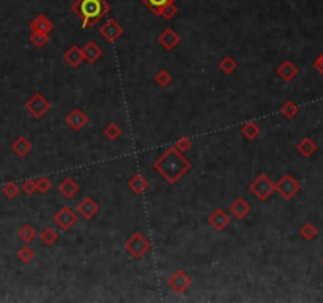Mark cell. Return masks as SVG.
I'll return each instance as SVG.
<instances>
[{
    "label": "cell",
    "mask_w": 323,
    "mask_h": 303,
    "mask_svg": "<svg viewBox=\"0 0 323 303\" xmlns=\"http://www.w3.org/2000/svg\"><path fill=\"white\" fill-rule=\"evenodd\" d=\"M191 167H193V163L173 146L164 150V153L153 163V169L170 185L177 183Z\"/></svg>",
    "instance_id": "cell-1"
},
{
    "label": "cell",
    "mask_w": 323,
    "mask_h": 303,
    "mask_svg": "<svg viewBox=\"0 0 323 303\" xmlns=\"http://www.w3.org/2000/svg\"><path fill=\"white\" fill-rule=\"evenodd\" d=\"M71 11L81 19L82 28H90L111 11V5L106 0H75Z\"/></svg>",
    "instance_id": "cell-2"
},
{
    "label": "cell",
    "mask_w": 323,
    "mask_h": 303,
    "mask_svg": "<svg viewBox=\"0 0 323 303\" xmlns=\"http://www.w3.org/2000/svg\"><path fill=\"white\" fill-rule=\"evenodd\" d=\"M125 250L131 254V257H134L136 261H139V259H142L152 250V242L137 230V232H134L125 242Z\"/></svg>",
    "instance_id": "cell-3"
},
{
    "label": "cell",
    "mask_w": 323,
    "mask_h": 303,
    "mask_svg": "<svg viewBox=\"0 0 323 303\" xmlns=\"http://www.w3.org/2000/svg\"><path fill=\"white\" fill-rule=\"evenodd\" d=\"M25 109H27V112L30 114L33 119L40 120V119H43L51 111V101L45 95H43V93L37 92V93H33L30 98L27 99Z\"/></svg>",
    "instance_id": "cell-4"
},
{
    "label": "cell",
    "mask_w": 323,
    "mask_h": 303,
    "mask_svg": "<svg viewBox=\"0 0 323 303\" xmlns=\"http://www.w3.org/2000/svg\"><path fill=\"white\" fill-rule=\"evenodd\" d=\"M249 191H251L260 202H265L273 193H274V183L267 174L257 176L253 183L249 185Z\"/></svg>",
    "instance_id": "cell-5"
},
{
    "label": "cell",
    "mask_w": 323,
    "mask_h": 303,
    "mask_svg": "<svg viewBox=\"0 0 323 303\" xmlns=\"http://www.w3.org/2000/svg\"><path fill=\"white\" fill-rule=\"evenodd\" d=\"M301 190L300 182L293 177L292 174H284L277 183H274V191H277V194L281 196L285 200H290L295 197Z\"/></svg>",
    "instance_id": "cell-6"
},
{
    "label": "cell",
    "mask_w": 323,
    "mask_h": 303,
    "mask_svg": "<svg viewBox=\"0 0 323 303\" xmlns=\"http://www.w3.org/2000/svg\"><path fill=\"white\" fill-rule=\"evenodd\" d=\"M78 220H79L78 213H76L75 210H73V209H69L68 206L62 207V209H58V210L55 212V215L52 216L54 224H55L58 229H62V230H69L73 226H75V224L78 223Z\"/></svg>",
    "instance_id": "cell-7"
},
{
    "label": "cell",
    "mask_w": 323,
    "mask_h": 303,
    "mask_svg": "<svg viewBox=\"0 0 323 303\" xmlns=\"http://www.w3.org/2000/svg\"><path fill=\"white\" fill-rule=\"evenodd\" d=\"M167 286L175 294H185L193 286V277L185 270H175L173 275L167 280Z\"/></svg>",
    "instance_id": "cell-8"
},
{
    "label": "cell",
    "mask_w": 323,
    "mask_h": 303,
    "mask_svg": "<svg viewBox=\"0 0 323 303\" xmlns=\"http://www.w3.org/2000/svg\"><path fill=\"white\" fill-rule=\"evenodd\" d=\"M99 33H101V37L104 38L107 43H115L117 40H119L123 35V27L119 22H117L114 18H109V19H106L104 22L101 24Z\"/></svg>",
    "instance_id": "cell-9"
},
{
    "label": "cell",
    "mask_w": 323,
    "mask_h": 303,
    "mask_svg": "<svg viewBox=\"0 0 323 303\" xmlns=\"http://www.w3.org/2000/svg\"><path fill=\"white\" fill-rule=\"evenodd\" d=\"M230 221H232L230 213H229L226 209H223V207H218V209L213 210L211 215L208 216V224H210L214 230H218V232H221V230H224V229L230 224Z\"/></svg>",
    "instance_id": "cell-10"
},
{
    "label": "cell",
    "mask_w": 323,
    "mask_h": 303,
    "mask_svg": "<svg viewBox=\"0 0 323 303\" xmlns=\"http://www.w3.org/2000/svg\"><path fill=\"white\" fill-rule=\"evenodd\" d=\"M98 212H99V206L92 196H85L78 204V215L87 221L95 218V216L98 215Z\"/></svg>",
    "instance_id": "cell-11"
},
{
    "label": "cell",
    "mask_w": 323,
    "mask_h": 303,
    "mask_svg": "<svg viewBox=\"0 0 323 303\" xmlns=\"http://www.w3.org/2000/svg\"><path fill=\"white\" fill-rule=\"evenodd\" d=\"M65 123L73 129V131H81V129L89 123V117L81 108H75L65 115Z\"/></svg>",
    "instance_id": "cell-12"
},
{
    "label": "cell",
    "mask_w": 323,
    "mask_h": 303,
    "mask_svg": "<svg viewBox=\"0 0 323 303\" xmlns=\"http://www.w3.org/2000/svg\"><path fill=\"white\" fill-rule=\"evenodd\" d=\"M180 41H182L180 35H178L177 32H175L173 28H170V27L164 28V30L158 35V43H159V45L163 46L166 51H173L175 48H177V46L180 45Z\"/></svg>",
    "instance_id": "cell-13"
},
{
    "label": "cell",
    "mask_w": 323,
    "mask_h": 303,
    "mask_svg": "<svg viewBox=\"0 0 323 303\" xmlns=\"http://www.w3.org/2000/svg\"><path fill=\"white\" fill-rule=\"evenodd\" d=\"M63 60L66 62V65L69 68H79L85 62L84 54H82V48H79L78 45L69 46L68 51L63 54Z\"/></svg>",
    "instance_id": "cell-14"
},
{
    "label": "cell",
    "mask_w": 323,
    "mask_h": 303,
    "mask_svg": "<svg viewBox=\"0 0 323 303\" xmlns=\"http://www.w3.org/2000/svg\"><path fill=\"white\" fill-rule=\"evenodd\" d=\"M28 28H30L32 32H41V33H51L54 30V22L46 16V14L40 13L38 16L28 24Z\"/></svg>",
    "instance_id": "cell-15"
},
{
    "label": "cell",
    "mask_w": 323,
    "mask_h": 303,
    "mask_svg": "<svg viewBox=\"0 0 323 303\" xmlns=\"http://www.w3.org/2000/svg\"><path fill=\"white\" fill-rule=\"evenodd\" d=\"M298 73H300V71H298L297 65L293 62H290V60H284L276 70V75L281 78L284 82H292L293 79L298 76Z\"/></svg>",
    "instance_id": "cell-16"
},
{
    "label": "cell",
    "mask_w": 323,
    "mask_h": 303,
    "mask_svg": "<svg viewBox=\"0 0 323 303\" xmlns=\"http://www.w3.org/2000/svg\"><path fill=\"white\" fill-rule=\"evenodd\" d=\"M229 213H230V216H233V218L243 220V218H246L249 213H251V206H249L243 197H238L230 204Z\"/></svg>",
    "instance_id": "cell-17"
},
{
    "label": "cell",
    "mask_w": 323,
    "mask_h": 303,
    "mask_svg": "<svg viewBox=\"0 0 323 303\" xmlns=\"http://www.w3.org/2000/svg\"><path fill=\"white\" fill-rule=\"evenodd\" d=\"M58 191H60V194L65 197V199H73L75 197L79 191H81V186H79V183L73 179V177H66V179H63L60 183H58Z\"/></svg>",
    "instance_id": "cell-18"
},
{
    "label": "cell",
    "mask_w": 323,
    "mask_h": 303,
    "mask_svg": "<svg viewBox=\"0 0 323 303\" xmlns=\"http://www.w3.org/2000/svg\"><path fill=\"white\" fill-rule=\"evenodd\" d=\"M32 149H33L32 142L28 141L25 136H18L16 139L13 141V144H11V152L16 155V156H19V158L27 156L28 153L32 152Z\"/></svg>",
    "instance_id": "cell-19"
},
{
    "label": "cell",
    "mask_w": 323,
    "mask_h": 303,
    "mask_svg": "<svg viewBox=\"0 0 323 303\" xmlns=\"http://www.w3.org/2000/svg\"><path fill=\"white\" fill-rule=\"evenodd\" d=\"M82 54H84L85 62H89V63H95L98 59H101V55H102V49L96 45L95 41H89V43H85V46L82 48Z\"/></svg>",
    "instance_id": "cell-20"
},
{
    "label": "cell",
    "mask_w": 323,
    "mask_h": 303,
    "mask_svg": "<svg viewBox=\"0 0 323 303\" xmlns=\"http://www.w3.org/2000/svg\"><path fill=\"white\" fill-rule=\"evenodd\" d=\"M128 188L136 196H140L147 191V188H149V180L140 174H136L128 180Z\"/></svg>",
    "instance_id": "cell-21"
},
{
    "label": "cell",
    "mask_w": 323,
    "mask_h": 303,
    "mask_svg": "<svg viewBox=\"0 0 323 303\" xmlns=\"http://www.w3.org/2000/svg\"><path fill=\"white\" fill-rule=\"evenodd\" d=\"M297 152L301 153L303 156L309 158L317 152V144L311 139V138H303L298 144H297Z\"/></svg>",
    "instance_id": "cell-22"
},
{
    "label": "cell",
    "mask_w": 323,
    "mask_h": 303,
    "mask_svg": "<svg viewBox=\"0 0 323 303\" xmlns=\"http://www.w3.org/2000/svg\"><path fill=\"white\" fill-rule=\"evenodd\" d=\"M37 235H38V232H37V229L32 226V224H24V226H21L19 227V230H18V237H19V240L21 242H24L25 245H28V243H32L35 239H37Z\"/></svg>",
    "instance_id": "cell-23"
},
{
    "label": "cell",
    "mask_w": 323,
    "mask_h": 303,
    "mask_svg": "<svg viewBox=\"0 0 323 303\" xmlns=\"http://www.w3.org/2000/svg\"><path fill=\"white\" fill-rule=\"evenodd\" d=\"M240 131H241V136L247 141H254L259 138L260 134V126L256 123V122H246L241 128H240Z\"/></svg>",
    "instance_id": "cell-24"
},
{
    "label": "cell",
    "mask_w": 323,
    "mask_h": 303,
    "mask_svg": "<svg viewBox=\"0 0 323 303\" xmlns=\"http://www.w3.org/2000/svg\"><path fill=\"white\" fill-rule=\"evenodd\" d=\"M279 112H281L285 119L292 120L300 114V108H298L297 103H293V101H285V103L281 106V109H279Z\"/></svg>",
    "instance_id": "cell-25"
},
{
    "label": "cell",
    "mask_w": 323,
    "mask_h": 303,
    "mask_svg": "<svg viewBox=\"0 0 323 303\" xmlns=\"http://www.w3.org/2000/svg\"><path fill=\"white\" fill-rule=\"evenodd\" d=\"M140 2H142L147 8H149V10H152L155 16H158L159 11H161V8L166 7V5H169V4L177 2V0H140Z\"/></svg>",
    "instance_id": "cell-26"
},
{
    "label": "cell",
    "mask_w": 323,
    "mask_h": 303,
    "mask_svg": "<svg viewBox=\"0 0 323 303\" xmlns=\"http://www.w3.org/2000/svg\"><path fill=\"white\" fill-rule=\"evenodd\" d=\"M237 68H238V63H237V60H235L232 55H226L224 59L219 62V70H221L223 73L227 75V76H230Z\"/></svg>",
    "instance_id": "cell-27"
},
{
    "label": "cell",
    "mask_w": 323,
    "mask_h": 303,
    "mask_svg": "<svg viewBox=\"0 0 323 303\" xmlns=\"http://www.w3.org/2000/svg\"><path fill=\"white\" fill-rule=\"evenodd\" d=\"M41 242L46 245V247H52V245L58 240V232L52 227H45L40 234Z\"/></svg>",
    "instance_id": "cell-28"
},
{
    "label": "cell",
    "mask_w": 323,
    "mask_h": 303,
    "mask_svg": "<svg viewBox=\"0 0 323 303\" xmlns=\"http://www.w3.org/2000/svg\"><path fill=\"white\" fill-rule=\"evenodd\" d=\"M155 82H156L158 87L167 89L169 85L172 84V75L169 73L167 70H161V71H158L156 76H155Z\"/></svg>",
    "instance_id": "cell-29"
},
{
    "label": "cell",
    "mask_w": 323,
    "mask_h": 303,
    "mask_svg": "<svg viewBox=\"0 0 323 303\" xmlns=\"http://www.w3.org/2000/svg\"><path fill=\"white\" fill-rule=\"evenodd\" d=\"M318 234V229L315 224L312 223H306L300 227V235L304 239V240H314Z\"/></svg>",
    "instance_id": "cell-30"
},
{
    "label": "cell",
    "mask_w": 323,
    "mask_h": 303,
    "mask_svg": "<svg viewBox=\"0 0 323 303\" xmlns=\"http://www.w3.org/2000/svg\"><path fill=\"white\" fill-rule=\"evenodd\" d=\"M21 193V188L18 183L14 182H8L2 186V194L7 197V199H16Z\"/></svg>",
    "instance_id": "cell-31"
},
{
    "label": "cell",
    "mask_w": 323,
    "mask_h": 303,
    "mask_svg": "<svg viewBox=\"0 0 323 303\" xmlns=\"http://www.w3.org/2000/svg\"><path fill=\"white\" fill-rule=\"evenodd\" d=\"M102 134L107 141H117L122 134V128L117 123H109L104 129H102Z\"/></svg>",
    "instance_id": "cell-32"
},
{
    "label": "cell",
    "mask_w": 323,
    "mask_h": 303,
    "mask_svg": "<svg viewBox=\"0 0 323 303\" xmlns=\"http://www.w3.org/2000/svg\"><path fill=\"white\" fill-rule=\"evenodd\" d=\"M48 41H49V35H48V33L32 32V35H30V43H32V45H33L35 48H38V49L45 48V46L48 45Z\"/></svg>",
    "instance_id": "cell-33"
},
{
    "label": "cell",
    "mask_w": 323,
    "mask_h": 303,
    "mask_svg": "<svg viewBox=\"0 0 323 303\" xmlns=\"http://www.w3.org/2000/svg\"><path fill=\"white\" fill-rule=\"evenodd\" d=\"M33 257H35V251L30 247H28V245H25V247H22V248L18 250V259H19L22 264H28Z\"/></svg>",
    "instance_id": "cell-34"
},
{
    "label": "cell",
    "mask_w": 323,
    "mask_h": 303,
    "mask_svg": "<svg viewBox=\"0 0 323 303\" xmlns=\"http://www.w3.org/2000/svg\"><path fill=\"white\" fill-rule=\"evenodd\" d=\"M177 13H178V8L175 7V4H169V5H166V7L161 8V11H159L158 16L163 18V19H166V21H170Z\"/></svg>",
    "instance_id": "cell-35"
},
{
    "label": "cell",
    "mask_w": 323,
    "mask_h": 303,
    "mask_svg": "<svg viewBox=\"0 0 323 303\" xmlns=\"http://www.w3.org/2000/svg\"><path fill=\"white\" fill-rule=\"evenodd\" d=\"M173 147L177 149L178 152H182V153H186L191 147H193V141H191L189 138H186V136H180L177 141H175Z\"/></svg>",
    "instance_id": "cell-36"
},
{
    "label": "cell",
    "mask_w": 323,
    "mask_h": 303,
    "mask_svg": "<svg viewBox=\"0 0 323 303\" xmlns=\"http://www.w3.org/2000/svg\"><path fill=\"white\" fill-rule=\"evenodd\" d=\"M51 188H52V183H51V180L48 177H40L37 180V191L38 193L46 194V193L51 191Z\"/></svg>",
    "instance_id": "cell-37"
},
{
    "label": "cell",
    "mask_w": 323,
    "mask_h": 303,
    "mask_svg": "<svg viewBox=\"0 0 323 303\" xmlns=\"http://www.w3.org/2000/svg\"><path fill=\"white\" fill-rule=\"evenodd\" d=\"M21 190L27 194V196H33L37 193V182L33 179H27L24 180L22 186H21Z\"/></svg>",
    "instance_id": "cell-38"
},
{
    "label": "cell",
    "mask_w": 323,
    "mask_h": 303,
    "mask_svg": "<svg viewBox=\"0 0 323 303\" xmlns=\"http://www.w3.org/2000/svg\"><path fill=\"white\" fill-rule=\"evenodd\" d=\"M314 68H315V71L318 75H323V52L314 60Z\"/></svg>",
    "instance_id": "cell-39"
}]
</instances>
